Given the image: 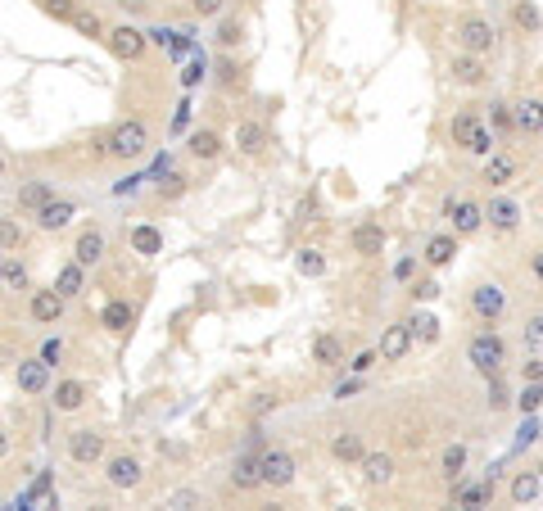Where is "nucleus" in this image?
I'll return each mask as SVG.
<instances>
[{
  "label": "nucleus",
  "mask_w": 543,
  "mask_h": 511,
  "mask_svg": "<svg viewBox=\"0 0 543 511\" xmlns=\"http://www.w3.org/2000/svg\"><path fill=\"white\" fill-rule=\"evenodd\" d=\"M448 136H453V145H462L467 154H493V132L480 123L476 113H457L453 118V127H448Z\"/></svg>",
  "instance_id": "nucleus-1"
},
{
  "label": "nucleus",
  "mask_w": 543,
  "mask_h": 511,
  "mask_svg": "<svg viewBox=\"0 0 543 511\" xmlns=\"http://www.w3.org/2000/svg\"><path fill=\"white\" fill-rule=\"evenodd\" d=\"M145 145H149L145 123H141V118H127V123H119V127L109 132V145H104V149L113 154V159H141Z\"/></svg>",
  "instance_id": "nucleus-2"
},
{
  "label": "nucleus",
  "mask_w": 543,
  "mask_h": 511,
  "mask_svg": "<svg viewBox=\"0 0 543 511\" xmlns=\"http://www.w3.org/2000/svg\"><path fill=\"white\" fill-rule=\"evenodd\" d=\"M467 358H471L476 371L493 376V371H502V362H508V344H502L493 331H480V335L467 344Z\"/></svg>",
  "instance_id": "nucleus-3"
},
{
  "label": "nucleus",
  "mask_w": 543,
  "mask_h": 511,
  "mask_svg": "<svg viewBox=\"0 0 543 511\" xmlns=\"http://www.w3.org/2000/svg\"><path fill=\"white\" fill-rule=\"evenodd\" d=\"M104 46L119 55L123 64H136L145 55V46H149V36L141 27H132V23H119V27H104Z\"/></svg>",
  "instance_id": "nucleus-4"
},
{
  "label": "nucleus",
  "mask_w": 543,
  "mask_h": 511,
  "mask_svg": "<svg viewBox=\"0 0 543 511\" xmlns=\"http://www.w3.org/2000/svg\"><path fill=\"white\" fill-rule=\"evenodd\" d=\"M457 46L467 55H489L493 50V23L485 14H467L457 23Z\"/></svg>",
  "instance_id": "nucleus-5"
},
{
  "label": "nucleus",
  "mask_w": 543,
  "mask_h": 511,
  "mask_svg": "<svg viewBox=\"0 0 543 511\" xmlns=\"http://www.w3.org/2000/svg\"><path fill=\"white\" fill-rule=\"evenodd\" d=\"M258 480L272 489H286L294 480V457L286 448H263L258 453Z\"/></svg>",
  "instance_id": "nucleus-6"
},
{
  "label": "nucleus",
  "mask_w": 543,
  "mask_h": 511,
  "mask_svg": "<svg viewBox=\"0 0 543 511\" xmlns=\"http://www.w3.org/2000/svg\"><path fill=\"white\" fill-rule=\"evenodd\" d=\"M258 453H263V430H254L249 435V453L236 457V466H231V489H258Z\"/></svg>",
  "instance_id": "nucleus-7"
},
{
  "label": "nucleus",
  "mask_w": 543,
  "mask_h": 511,
  "mask_svg": "<svg viewBox=\"0 0 543 511\" xmlns=\"http://www.w3.org/2000/svg\"><path fill=\"white\" fill-rule=\"evenodd\" d=\"M68 457L77 461V466H96L100 457H104V435H96V430H73L68 435Z\"/></svg>",
  "instance_id": "nucleus-8"
},
{
  "label": "nucleus",
  "mask_w": 543,
  "mask_h": 511,
  "mask_svg": "<svg viewBox=\"0 0 543 511\" xmlns=\"http://www.w3.org/2000/svg\"><path fill=\"white\" fill-rule=\"evenodd\" d=\"M448 72H453V82H457V87H480L485 77H489V64H485V55H467V50H457V55L448 59Z\"/></svg>",
  "instance_id": "nucleus-9"
},
{
  "label": "nucleus",
  "mask_w": 543,
  "mask_h": 511,
  "mask_svg": "<svg viewBox=\"0 0 543 511\" xmlns=\"http://www.w3.org/2000/svg\"><path fill=\"white\" fill-rule=\"evenodd\" d=\"M104 480H109L113 489H136V484L145 480V470H141V461H136V457L119 453V457H109V461H104Z\"/></svg>",
  "instance_id": "nucleus-10"
},
{
  "label": "nucleus",
  "mask_w": 543,
  "mask_h": 511,
  "mask_svg": "<svg viewBox=\"0 0 543 511\" xmlns=\"http://www.w3.org/2000/svg\"><path fill=\"white\" fill-rule=\"evenodd\" d=\"M412 344H417V339H412V326H408V322H394L390 331L380 335V353H376V358H380V362H399Z\"/></svg>",
  "instance_id": "nucleus-11"
},
{
  "label": "nucleus",
  "mask_w": 543,
  "mask_h": 511,
  "mask_svg": "<svg viewBox=\"0 0 543 511\" xmlns=\"http://www.w3.org/2000/svg\"><path fill=\"white\" fill-rule=\"evenodd\" d=\"M104 258V231L100 226H87L82 235H77V245H73V263L77 267H96Z\"/></svg>",
  "instance_id": "nucleus-12"
},
{
  "label": "nucleus",
  "mask_w": 543,
  "mask_h": 511,
  "mask_svg": "<svg viewBox=\"0 0 543 511\" xmlns=\"http://www.w3.org/2000/svg\"><path fill=\"white\" fill-rule=\"evenodd\" d=\"M348 245H354V254H363V258H376V254L385 249V226H380V222H363V226H354Z\"/></svg>",
  "instance_id": "nucleus-13"
},
{
  "label": "nucleus",
  "mask_w": 543,
  "mask_h": 511,
  "mask_svg": "<svg viewBox=\"0 0 543 511\" xmlns=\"http://www.w3.org/2000/svg\"><path fill=\"white\" fill-rule=\"evenodd\" d=\"M19 389L23 394H46L50 389V362H42V358L19 362Z\"/></svg>",
  "instance_id": "nucleus-14"
},
{
  "label": "nucleus",
  "mask_w": 543,
  "mask_h": 511,
  "mask_svg": "<svg viewBox=\"0 0 543 511\" xmlns=\"http://www.w3.org/2000/svg\"><path fill=\"white\" fill-rule=\"evenodd\" d=\"M448 213H453V231L457 235H476L485 226V209L476 200H457V204H448Z\"/></svg>",
  "instance_id": "nucleus-15"
},
{
  "label": "nucleus",
  "mask_w": 543,
  "mask_h": 511,
  "mask_svg": "<svg viewBox=\"0 0 543 511\" xmlns=\"http://www.w3.org/2000/svg\"><path fill=\"white\" fill-rule=\"evenodd\" d=\"M64 303H68V299H59L55 290H36V294H32V322L55 326V322L64 317Z\"/></svg>",
  "instance_id": "nucleus-16"
},
{
  "label": "nucleus",
  "mask_w": 543,
  "mask_h": 511,
  "mask_svg": "<svg viewBox=\"0 0 543 511\" xmlns=\"http://www.w3.org/2000/svg\"><path fill=\"white\" fill-rule=\"evenodd\" d=\"M68 222H73V204L68 200H55V194H50V200L36 209V226H42V231H64Z\"/></svg>",
  "instance_id": "nucleus-17"
},
{
  "label": "nucleus",
  "mask_w": 543,
  "mask_h": 511,
  "mask_svg": "<svg viewBox=\"0 0 543 511\" xmlns=\"http://www.w3.org/2000/svg\"><path fill=\"white\" fill-rule=\"evenodd\" d=\"M87 399H91L87 380H59V385H55V408H59V412H77V408H87Z\"/></svg>",
  "instance_id": "nucleus-18"
},
{
  "label": "nucleus",
  "mask_w": 543,
  "mask_h": 511,
  "mask_svg": "<svg viewBox=\"0 0 543 511\" xmlns=\"http://www.w3.org/2000/svg\"><path fill=\"white\" fill-rule=\"evenodd\" d=\"M236 145H241V154L258 159V154L267 149V127L254 123V118H245V123H236Z\"/></svg>",
  "instance_id": "nucleus-19"
},
{
  "label": "nucleus",
  "mask_w": 543,
  "mask_h": 511,
  "mask_svg": "<svg viewBox=\"0 0 543 511\" xmlns=\"http://www.w3.org/2000/svg\"><path fill=\"white\" fill-rule=\"evenodd\" d=\"M502 303H508V299H502V290H498V286H480V290L471 294L476 317H485V322H498V317H502Z\"/></svg>",
  "instance_id": "nucleus-20"
},
{
  "label": "nucleus",
  "mask_w": 543,
  "mask_h": 511,
  "mask_svg": "<svg viewBox=\"0 0 543 511\" xmlns=\"http://www.w3.org/2000/svg\"><path fill=\"white\" fill-rule=\"evenodd\" d=\"M508 493H512L516 507H530V502H539V493H543V476H539V470H521Z\"/></svg>",
  "instance_id": "nucleus-21"
},
{
  "label": "nucleus",
  "mask_w": 543,
  "mask_h": 511,
  "mask_svg": "<svg viewBox=\"0 0 543 511\" xmlns=\"http://www.w3.org/2000/svg\"><path fill=\"white\" fill-rule=\"evenodd\" d=\"M358 466H363L367 484H390V480H394V461L385 457V453H363V457H358Z\"/></svg>",
  "instance_id": "nucleus-22"
},
{
  "label": "nucleus",
  "mask_w": 543,
  "mask_h": 511,
  "mask_svg": "<svg viewBox=\"0 0 543 511\" xmlns=\"http://www.w3.org/2000/svg\"><path fill=\"white\" fill-rule=\"evenodd\" d=\"M87 286V267H77V263H64L59 267V277H55V294L59 299H77Z\"/></svg>",
  "instance_id": "nucleus-23"
},
{
  "label": "nucleus",
  "mask_w": 543,
  "mask_h": 511,
  "mask_svg": "<svg viewBox=\"0 0 543 511\" xmlns=\"http://www.w3.org/2000/svg\"><path fill=\"white\" fill-rule=\"evenodd\" d=\"M485 217H489V226H498V231H516V226H521V204H512V200H489Z\"/></svg>",
  "instance_id": "nucleus-24"
},
{
  "label": "nucleus",
  "mask_w": 543,
  "mask_h": 511,
  "mask_svg": "<svg viewBox=\"0 0 543 511\" xmlns=\"http://www.w3.org/2000/svg\"><path fill=\"white\" fill-rule=\"evenodd\" d=\"M132 303L127 299H113V303H104V312H100V322H104V331H113V335H127V326H132Z\"/></svg>",
  "instance_id": "nucleus-25"
},
{
  "label": "nucleus",
  "mask_w": 543,
  "mask_h": 511,
  "mask_svg": "<svg viewBox=\"0 0 543 511\" xmlns=\"http://www.w3.org/2000/svg\"><path fill=\"white\" fill-rule=\"evenodd\" d=\"M0 286L5 290H27V267L14 258V249H0Z\"/></svg>",
  "instance_id": "nucleus-26"
},
{
  "label": "nucleus",
  "mask_w": 543,
  "mask_h": 511,
  "mask_svg": "<svg viewBox=\"0 0 543 511\" xmlns=\"http://www.w3.org/2000/svg\"><path fill=\"white\" fill-rule=\"evenodd\" d=\"M313 362H317V367H340V362H344L340 335H317V339H313Z\"/></svg>",
  "instance_id": "nucleus-27"
},
{
  "label": "nucleus",
  "mask_w": 543,
  "mask_h": 511,
  "mask_svg": "<svg viewBox=\"0 0 543 511\" xmlns=\"http://www.w3.org/2000/svg\"><path fill=\"white\" fill-rule=\"evenodd\" d=\"M512 113V127L525 132V136H539V100H521V104H508Z\"/></svg>",
  "instance_id": "nucleus-28"
},
{
  "label": "nucleus",
  "mask_w": 543,
  "mask_h": 511,
  "mask_svg": "<svg viewBox=\"0 0 543 511\" xmlns=\"http://www.w3.org/2000/svg\"><path fill=\"white\" fill-rule=\"evenodd\" d=\"M485 181L489 186H508L512 177H516V159H508V154H485Z\"/></svg>",
  "instance_id": "nucleus-29"
},
{
  "label": "nucleus",
  "mask_w": 543,
  "mask_h": 511,
  "mask_svg": "<svg viewBox=\"0 0 543 511\" xmlns=\"http://www.w3.org/2000/svg\"><path fill=\"white\" fill-rule=\"evenodd\" d=\"M363 453H367V448H363V439L354 435V430H340V435L331 439V457H335V461H358Z\"/></svg>",
  "instance_id": "nucleus-30"
},
{
  "label": "nucleus",
  "mask_w": 543,
  "mask_h": 511,
  "mask_svg": "<svg viewBox=\"0 0 543 511\" xmlns=\"http://www.w3.org/2000/svg\"><path fill=\"white\" fill-rule=\"evenodd\" d=\"M190 154H195V159H218V154H222V136L218 132H209V127H200L195 136H190Z\"/></svg>",
  "instance_id": "nucleus-31"
},
{
  "label": "nucleus",
  "mask_w": 543,
  "mask_h": 511,
  "mask_svg": "<svg viewBox=\"0 0 543 511\" xmlns=\"http://www.w3.org/2000/svg\"><path fill=\"white\" fill-rule=\"evenodd\" d=\"M453 254H457V240H453V235H435V240L431 245H425V263H431V267H448L453 263Z\"/></svg>",
  "instance_id": "nucleus-32"
},
{
  "label": "nucleus",
  "mask_w": 543,
  "mask_h": 511,
  "mask_svg": "<svg viewBox=\"0 0 543 511\" xmlns=\"http://www.w3.org/2000/svg\"><path fill=\"white\" fill-rule=\"evenodd\" d=\"M68 23H73L77 32H82V36H91V42H104V23H100V14H91V10H82V5H77Z\"/></svg>",
  "instance_id": "nucleus-33"
},
{
  "label": "nucleus",
  "mask_w": 543,
  "mask_h": 511,
  "mask_svg": "<svg viewBox=\"0 0 543 511\" xmlns=\"http://www.w3.org/2000/svg\"><path fill=\"white\" fill-rule=\"evenodd\" d=\"M440 470H444V480H448V484H453V480H462V470H467V448H462V444H448V448H444Z\"/></svg>",
  "instance_id": "nucleus-34"
},
{
  "label": "nucleus",
  "mask_w": 543,
  "mask_h": 511,
  "mask_svg": "<svg viewBox=\"0 0 543 511\" xmlns=\"http://www.w3.org/2000/svg\"><path fill=\"white\" fill-rule=\"evenodd\" d=\"M493 498V480H485V484H467V489H453V502L457 507H485Z\"/></svg>",
  "instance_id": "nucleus-35"
},
{
  "label": "nucleus",
  "mask_w": 543,
  "mask_h": 511,
  "mask_svg": "<svg viewBox=\"0 0 543 511\" xmlns=\"http://www.w3.org/2000/svg\"><path fill=\"white\" fill-rule=\"evenodd\" d=\"M512 23H516L525 36L539 32V5H534V0H516V5H512Z\"/></svg>",
  "instance_id": "nucleus-36"
},
{
  "label": "nucleus",
  "mask_w": 543,
  "mask_h": 511,
  "mask_svg": "<svg viewBox=\"0 0 543 511\" xmlns=\"http://www.w3.org/2000/svg\"><path fill=\"white\" fill-rule=\"evenodd\" d=\"M132 249L149 258V254H159V249H164V235L154 231V226H136V231H132Z\"/></svg>",
  "instance_id": "nucleus-37"
},
{
  "label": "nucleus",
  "mask_w": 543,
  "mask_h": 511,
  "mask_svg": "<svg viewBox=\"0 0 543 511\" xmlns=\"http://www.w3.org/2000/svg\"><path fill=\"white\" fill-rule=\"evenodd\" d=\"M46 200H50V186H46V181H27V186L19 190V209H32V213H36Z\"/></svg>",
  "instance_id": "nucleus-38"
},
{
  "label": "nucleus",
  "mask_w": 543,
  "mask_h": 511,
  "mask_svg": "<svg viewBox=\"0 0 543 511\" xmlns=\"http://www.w3.org/2000/svg\"><path fill=\"white\" fill-rule=\"evenodd\" d=\"M241 36H245V23H241V19H226V23L218 27L213 42H218L222 50H231V46H241Z\"/></svg>",
  "instance_id": "nucleus-39"
},
{
  "label": "nucleus",
  "mask_w": 543,
  "mask_h": 511,
  "mask_svg": "<svg viewBox=\"0 0 543 511\" xmlns=\"http://www.w3.org/2000/svg\"><path fill=\"white\" fill-rule=\"evenodd\" d=\"M294 267L303 271V277H322V271H326V258H322L317 249H299V258H294Z\"/></svg>",
  "instance_id": "nucleus-40"
},
{
  "label": "nucleus",
  "mask_w": 543,
  "mask_h": 511,
  "mask_svg": "<svg viewBox=\"0 0 543 511\" xmlns=\"http://www.w3.org/2000/svg\"><path fill=\"white\" fill-rule=\"evenodd\" d=\"M412 326V339H421V344H435L440 339V322L435 317H417V322H408Z\"/></svg>",
  "instance_id": "nucleus-41"
},
{
  "label": "nucleus",
  "mask_w": 543,
  "mask_h": 511,
  "mask_svg": "<svg viewBox=\"0 0 543 511\" xmlns=\"http://www.w3.org/2000/svg\"><path fill=\"white\" fill-rule=\"evenodd\" d=\"M23 245V226L10 222V217H0V249H19Z\"/></svg>",
  "instance_id": "nucleus-42"
},
{
  "label": "nucleus",
  "mask_w": 543,
  "mask_h": 511,
  "mask_svg": "<svg viewBox=\"0 0 543 511\" xmlns=\"http://www.w3.org/2000/svg\"><path fill=\"white\" fill-rule=\"evenodd\" d=\"M42 10H46L55 23H68V19H73V10H77V0H42Z\"/></svg>",
  "instance_id": "nucleus-43"
},
{
  "label": "nucleus",
  "mask_w": 543,
  "mask_h": 511,
  "mask_svg": "<svg viewBox=\"0 0 543 511\" xmlns=\"http://www.w3.org/2000/svg\"><path fill=\"white\" fill-rule=\"evenodd\" d=\"M177 194H186V177L172 172L168 181H159V200H177Z\"/></svg>",
  "instance_id": "nucleus-44"
},
{
  "label": "nucleus",
  "mask_w": 543,
  "mask_h": 511,
  "mask_svg": "<svg viewBox=\"0 0 543 511\" xmlns=\"http://www.w3.org/2000/svg\"><path fill=\"white\" fill-rule=\"evenodd\" d=\"M168 507H177V511H186V507H200V493H195V489H177V493L168 498Z\"/></svg>",
  "instance_id": "nucleus-45"
},
{
  "label": "nucleus",
  "mask_w": 543,
  "mask_h": 511,
  "mask_svg": "<svg viewBox=\"0 0 543 511\" xmlns=\"http://www.w3.org/2000/svg\"><path fill=\"white\" fill-rule=\"evenodd\" d=\"M222 5H226V0H190V10H195L200 19H213V14H222Z\"/></svg>",
  "instance_id": "nucleus-46"
},
{
  "label": "nucleus",
  "mask_w": 543,
  "mask_h": 511,
  "mask_svg": "<svg viewBox=\"0 0 543 511\" xmlns=\"http://www.w3.org/2000/svg\"><path fill=\"white\" fill-rule=\"evenodd\" d=\"M539 399H543V394H539V380H530V389L521 394V412H530V416H534V412H539Z\"/></svg>",
  "instance_id": "nucleus-47"
},
{
  "label": "nucleus",
  "mask_w": 543,
  "mask_h": 511,
  "mask_svg": "<svg viewBox=\"0 0 543 511\" xmlns=\"http://www.w3.org/2000/svg\"><path fill=\"white\" fill-rule=\"evenodd\" d=\"M489 118H493V127H502V132L512 127V113H508V104H489Z\"/></svg>",
  "instance_id": "nucleus-48"
},
{
  "label": "nucleus",
  "mask_w": 543,
  "mask_h": 511,
  "mask_svg": "<svg viewBox=\"0 0 543 511\" xmlns=\"http://www.w3.org/2000/svg\"><path fill=\"white\" fill-rule=\"evenodd\" d=\"M236 77H241V68L231 64V59H222V64H218V82H222V87H231Z\"/></svg>",
  "instance_id": "nucleus-49"
},
{
  "label": "nucleus",
  "mask_w": 543,
  "mask_h": 511,
  "mask_svg": "<svg viewBox=\"0 0 543 511\" xmlns=\"http://www.w3.org/2000/svg\"><path fill=\"white\" fill-rule=\"evenodd\" d=\"M508 403V394H502V385H498V371L489 376V408H502Z\"/></svg>",
  "instance_id": "nucleus-50"
},
{
  "label": "nucleus",
  "mask_w": 543,
  "mask_h": 511,
  "mask_svg": "<svg viewBox=\"0 0 543 511\" xmlns=\"http://www.w3.org/2000/svg\"><path fill=\"white\" fill-rule=\"evenodd\" d=\"M525 339H530V348L539 353V339H543V322H539V317H534V322L525 326Z\"/></svg>",
  "instance_id": "nucleus-51"
},
{
  "label": "nucleus",
  "mask_w": 543,
  "mask_h": 511,
  "mask_svg": "<svg viewBox=\"0 0 543 511\" xmlns=\"http://www.w3.org/2000/svg\"><path fill=\"white\" fill-rule=\"evenodd\" d=\"M412 294L417 299H435L440 294V281H421V286H412Z\"/></svg>",
  "instance_id": "nucleus-52"
},
{
  "label": "nucleus",
  "mask_w": 543,
  "mask_h": 511,
  "mask_svg": "<svg viewBox=\"0 0 543 511\" xmlns=\"http://www.w3.org/2000/svg\"><path fill=\"white\" fill-rule=\"evenodd\" d=\"M543 376V362H539V353H534V358L525 362V380H539Z\"/></svg>",
  "instance_id": "nucleus-53"
},
{
  "label": "nucleus",
  "mask_w": 543,
  "mask_h": 511,
  "mask_svg": "<svg viewBox=\"0 0 543 511\" xmlns=\"http://www.w3.org/2000/svg\"><path fill=\"white\" fill-rule=\"evenodd\" d=\"M42 362H59V339H50V344L42 348Z\"/></svg>",
  "instance_id": "nucleus-54"
},
{
  "label": "nucleus",
  "mask_w": 543,
  "mask_h": 511,
  "mask_svg": "<svg viewBox=\"0 0 543 511\" xmlns=\"http://www.w3.org/2000/svg\"><path fill=\"white\" fill-rule=\"evenodd\" d=\"M371 362H376V353H371V348H367V353H358V358H354V371H367V367H371Z\"/></svg>",
  "instance_id": "nucleus-55"
},
{
  "label": "nucleus",
  "mask_w": 543,
  "mask_h": 511,
  "mask_svg": "<svg viewBox=\"0 0 543 511\" xmlns=\"http://www.w3.org/2000/svg\"><path fill=\"white\" fill-rule=\"evenodd\" d=\"M267 408H277V399H272V394H263V399H258V403H254V416H263V412H267Z\"/></svg>",
  "instance_id": "nucleus-56"
},
{
  "label": "nucleus",
  "mask_w": 543,
  "mask_h": 511,
  "mask_svg": "<svg viewBox=\"0 0 543 511\" xmlns=\"http://www.w3.org/2000/svg\"><path fill=\"white\" fill-rule=\"evenodd\" d=\"M119 5H123V10H132V14H141V10L149 5V0H119Z\"/></svg>",
  "instance_id": "nucleus-57"
},
{
  "label": "nucleus",
  "mask_w": 543,
  "mask_h": 511,
  "mask_svg": "<svg viewBox=\"0 0 543 511\" xmlns=\"http://www.w3.org/2000/svg\"><path fill=\"white\" fill-rule=\"evenodd\" d=\"M10 453V435H5V430H0V457H5Z\"/></svg>",
  "instance_id": "nucleus-58"
}]
</instances>
